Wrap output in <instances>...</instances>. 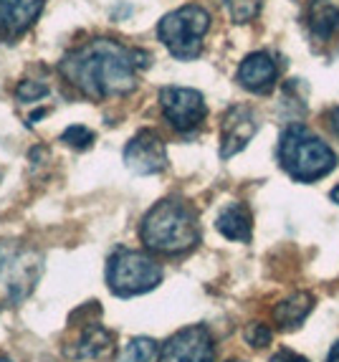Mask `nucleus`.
Masks as SVG:
<instances>
[{
    "label": "nucleus",
    "mask_w": 339,
    "mask_h": 362,
    "mask_svg": "<svg viewBox=\"0 0 339 362\" xmlns=\"http://www.w3.org/2000/svg\"><path fill=\"white\" fill-rule=\"evenodd\" d=\"M150 64V54L127 49L109 38H97L61 61V74L91 99L124 97L137 86V69Z\"/></svg>",
    "instance_id": "f257e3e1"
},
{
    "label": "nucleus",
    "mask_w": 339,
    "mask_h": 362,
    "mask_svg": "<svg viewBox=\"0 0 339 362\" xmlns=\"http://www.w3.org/2000/svg\"><path fill=\"white\" fill-rule=\"evenodd\" d=\"M142 243L155 254H185L198 243V218L195 211L177 198H165L142 221Z\"/></svg>",
    "instance_id": "f03ea898"
},
{
    "label": "nucleus",
    "mask_w": 339,
    "mask_h": 362,
    "mask_svg": "<svg viewBox=\"0 0 339 362\" xmlns=\"http://www.w3.org/2000/svg\"><path fill=\"white\" fill-rule=\"evenodd\" d=\"M279 163L294 180L314 182L337 168V155L302 124H291L279 139Z\"/></svg>",
    "instance_id": "7ed1b4c3"
},
{
    "label": "nucleus",
    "mask_w": 339,
    "mask_h": 362,
    "mask_svg": "<svg viewBox=\"0 0 339 362\" xmlns=\"http://www.w3.org/2000/svg\"><path fill=\"white\" fill-rule=\"evenodd\" d=\"M43 274V256L20 241H0V309L25 302Z\"/></svg>",
    "instance_id": "20e7f679"
},
{
    "label": "nucleus",
    "mask_w": 339,
    "mask_h": 362,
    "mask_svg": "<svg viewBox=\"0 0 339 362\" xmlns=\"http://www.w3.org/2000/svg\"><path fill=\"white\" fill-rule=\"evenodd\" d=\"M208 28H210V16L206 8L182 6L160 21L157 36L175 59L190 61L203 51V36Z\"/></svg>",
    "instance_id": "39448f33"
},
{
    "label": "nucleus",
    "mask_w": 339,
    "mask_h": 362,
    "mask_svg": "<svg viewBox=\"0 0 339 362\" xmlns=\"http://www.w3.org/2000/svg\"><path fill=\"white\" fill-rule=\"evenodd\" d=\"M162 281V269L155 259L140 251L117 248L107 264V284L117 296H137L152 291Z\"/></svg>",
    "instance_id": "423d86ee"
},
{
    "label": "nucleus",
    "mask_w": 339,
    "mask_h": 362,
    "mask_svg": "<svg viewBox=\"0 0 339 362\" xmlns=\"http://www.w3.org/2000/svg\"><path fill=\"white\" fill-rule=\"evenodd\" d=\"M160 107H162L165 119L177 132H193V129H198L208 115L203 94L195 89H185V86H165L160 91Z\"/></svg>",
    "instance_id": "0eeeda50"
},
{
    "label": "nucleus",
    "mask_w": 339,
    "mask_h": 362,
    "mask_svg": "<svg viewBox=\"0 0 339 362\" xmlns=\"http://www.w3.org/2000/svg\"><path fill=\"white\" fill-rule=\"evenodd\" d=\"M213 337L203 325L185 327L162 344L157 362H213Z\"/></svg>",
    "instance_id": "6e6552de"
},
{
    "label": "nucleus",
    "mask_w": 339,
    "mask_h": 362,
    "mask_svg": "<svg viewBox=\"0 0 339 362\" xmlns=\"http://www.w3.org/2000/svg\"><path fill=\"white\" fill-rule=\"evenodd\" d=\"M124 165L137 175H157L167 168V150L157 132L142 129L124 147Z\"/></svg>",
    "instance_id": "1a4fd4ad"
},
{
    "label": "nucleus",
    "mask_w": 339,
    "mask_h": 362,
    "mask_svg": "<svg viewBox=\"0 0 339 362\" xmlns=\"http://www.w3.org/2000/svg\"><path fill=\"white\" fill-rule=\"evenodd\" d=\"M256 129H258V122L251 107H230L223 117V132H220V157L228 160V157L238 155L243 147L254 139Z\"/></svg>",
    "instance_id": "9d476101"
},
{
    "label": "nucleus",
    "mask_w": 339,
    "mask_h": 362,
    "mask_svg": "<svg viewBox=\"0 0 339 362\" xmlns=\"http://www.w3.org/2000/svg\"><path fill=\"white\" fill-rule=\"evenodd\" d=\"M276 78H279V66L263 51L246 56L238 66V84L254 94H268L276 86Z\"/></svg>",
    "instance_id": "9b49d317"
},
{
    "label": "nucleus",
    "mask_w": 339,
    "mask_h": 362,
    "mask_svg": "<svg viewBox=\"0 0 339 362\" xmlns=\"http://www.w3.org/2000/svg\"><path fill=\"white\" fill-rule=\"evenodd\" d=\"M43 0H0V36L16 38L36 23Z\"/></svg>",
    "instance_id": "f8f14e48"
},
{
    "label": "nucleus",
    "mask_w": 339,
    "mask_h": 362,
    "mask_svg": "<svg viewBox=\"0 0 339 362\" xmlns=\"http://www.w3.org/2000/svg\"><path fill=\"white\" fill-rule=\"evenodd\" d=\"M114 355V332L109 329H104L97 320L94 322H86L84 329H81L79 339L73 344L71 357L76 360H107V357Z\"/></svg>",
    "instance_id": "ddd939ff"
},
{
    "label": "nucleus",
    "mask_w": 339,
    "mask_h": 362,
    "mask_svg": "<svg viewBox=\"0 0 339 362\" xmlns=\"http://www.w3.org/2000/svg\"><path fill=\"white\" fill-rule=\"evenodd\" d=\"M307 23L321 41L332 38L339 30V0H311L307 11Z\"/></svg>",
    "instance_id": "4468645a"
},
{
    "label": "nucleus",
    "mask_w": 339,
    "mask_h": 362,
    "mask_svg": "<svg viewBox=\"0 0 339 362\" xmlns=\"http://www.w3.org/2000/svg\"><path fill=\"white\" fill-rule=\"evenodd\" d=\"M215 226H218L220 233H223L225 238H230V241H241V243L251 241L254 226H251L249 208L243 206V203H230L228 208H223L218 221H215Z\"/></svg>",
    "instance_id": "2eb2a0df"
},
{
    "label": "nucleus",
    "mask_w": 339,
    "mask_h": 362,
    "mask_svg": "<svg viewBox=\"0 0 339 362\" xmlns=\"http://www.w3.org/2000/svg\"><path fill=\"white\" fill-rule=\"evenodd\" d=\"M311 307H314V296L299 291V294L284 299L279 307L273 309V320H276L279 327H284V329H291V327H299L307 320V314L311 312Z\"/></svg>",
    "instance_id": "dca6fc26"
},
{
    "label": "nucleus",
    "mask_w": 339,
    "mask_h": 362,
    "mask_svg": "<svg viewBox=\"0 0 339 362\" xmlns=\"http://www.w3.org/2000/svg\"><path fill=\"white\" fill-rule=\"evenodd\" d=\"M157 355V342L152 337H134L129 339L124 362H152Z\"/></svg>",
    "instance_id": "f3484780"
},
{
    "label": "nucleus",
    "mask_w": 339,
    "mask_h": 362,
    "mask_svg": "<svg viewBox=\"0 0 339 362\" xmlns=\"http://www.w3.org/2000/svg\"><path fill=\"white\" fill-rule=\"evenodd\" d=\"M61 142L73 147V150H89L94 145V132L89 127H84V124H71L69 129H64Z\"/></svg>",
    "instance_id": "a211bd4d"
},
{
    "label": "nucleus",
    "mask_w": 339,
    "mask_h": 362,
    "mask_svg": "<svg viewBox=\"0 0 339 362\" xmlns=\"http://www.w3.org/2000/svg\"><path fill=\"white\" fill-rule=\"evenodd\" d=\"M225 6H228L230 18L236 23H249L258 16L261 0H225Z\"/></svg>",
    "instance_id": "6ab92c4d"
},
{
    "label": "nucleus",
    "mask_w": 339,
    "mask_h": 362,
    "mask_svg": "<svg viewBox=\"0 0 339 362\" xmlns=\"http://www.w3.org/2000/svg\"><path fill=\"white\" fill-rule=\"evenodd\" d=\"M46 94H49V86L41 84V81H30V78L20 81L18 89H16V97H18V102H36V99L46 97Z\"/></svg>",
    "instance_id": "aec40b11"
},
{
    "label": "nucleus",
    "mask_w": 339,
    "mask_h": 362,
    "mask_svg": "<svg viewBox=\"0 0 339 362\" xmlns=\"http://www.w3.org/2000/svg\"><path fill=\"white\" fill-rule=\"evenodd\" d=\"M246 339H249L251 347H266V344H271V329L261 322H254V325L246 327Z\"/></svg>",
    "instance_id": "412c9836"
},
{
    "label": "nucleus",
    "mask_w": 339,
    "mask_h": 362,
    "mask_svg": "<svg viewBox=\"0 0 339 362\" xmlns=\"http://www.w3.org/2000/svg\"><path fill=\"white\" fill-rule=\"evenodd\" d=\"M271 362H309V360L302 357V355H297V352H291V350H279L271 357Z\"/></svg>",
    "instance_id": "4be33fe9"
},
{
    "label": "nucleus",
    "mask_w": 339,
    "mask_h": 362,
    "mask_svg": "<svg viewBox=\"0 0 339 362\" xmlns=\"http://www.w3.org/2000/svg\"><path fill=\"white\" fill-rule=\"evenodd\" d=\"M327 122H329V129H332V134L339 139V107H334L332 112L327 115Z\"/></svg>",
    "instance_id": "5701e85b"
},
{
    "label": "nucleus",
    "mask_w": 339,
    "mask_h": 362,
    "mask_svg": "<svg viewBox=\"0 0 339 362\" xmlns=\"http://www.w3.org/2000/svg\"><path fill=\"white\" fill-rule=\"evenodd\" d=\"M327 362H339V342L332 347V352H329V360Z\"/></svg>",
    "instance_id": "b1692460"
},
{
    "label": "nucleus",
    "mask_w": 339,
    "mask_h": 362,
    "mask_svg": "<svg viewBox=\"0 0 339 362\" xmlns=\"http://www.w3.org/2000/svg\"><path fill=\"white\" fill-rule=\"evenodd\" d=\"M332 200H334V203H339V185L332 190Z\"/></svg>",
    "instance_id": "393cba45"
},
{
    "label": "nucleus",
    "mask_w": 339,
    "mask_h": 362,
    "mask_svg": "<svg viewBox=\"0 0 339 362\" xmlns=\"http://www.w3.org/2000/svg\"><path fill=\"white\" fill-rule=\"evenodd\" d=\"M0 362H13L11 357H0Z\"/></svg>",
    "instance_id": "a878e982"
},
{
    "label": "nucleus",
    "mask_w": 339,
    "mask_h": 362,
    "mask_svg": "<svg viewBox=\"0 0 339 362\" xmlns=\"http://www.w3.org/2000/svg\"><path fill=\"white\" fill-rule=\"evenodd\" d=\"M228 362H243V360H228Z\"/></svg>",
    "instance_id": "bb28decb"
}]
</instances>
